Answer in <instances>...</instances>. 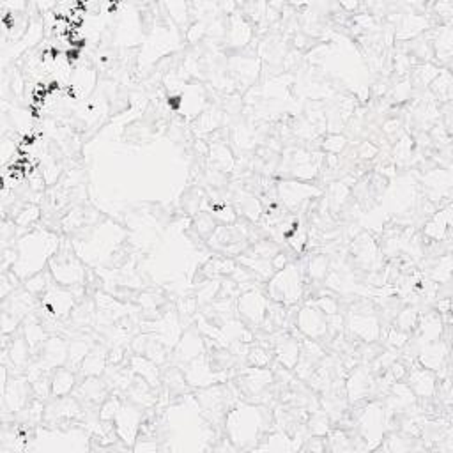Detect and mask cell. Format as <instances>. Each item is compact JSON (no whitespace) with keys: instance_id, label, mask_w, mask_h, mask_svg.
Returning <instances> with one entry per match:
<instances>
[{"instance_id":"11","label":"cell","mask_w":453,"mask_h":453,"mask_svg":"<svg viewBox=\"0 0 453 453\" xmlns=\"http://www.w3.org/2000/svg\"><path fill=\"white\" fill-rule=\"evenodd\" d=\"M434 97L439 100V103H450L452 100V75L450 70H441V73L432 80L430 83Z\"/></svg>"},{"instance_id":"12","label":"cell","mask_w":453,"mask_h":453,"mask_svg":"<svg viewBox=\"0 0 453 453\" xmlns=\"http://www.w3.org/2000/svg\"><path fill=\"white\" fill-rule=\"evenodd\" d=\"M275 361L273 351L267 349V347L260 346V343L252 342L248 351V356H246V365L257 368H270V365Z\"/></svg>"},{"instance_id":"6","label":"cell","mask_w":453,"mask_h":453,"mask_svg":"<svg viewBox=\"0 0 453 453\" xmlns=\"http://www.w3.org/2000/svg\"><path fill=\"white\" fill-rule=\"evenodd\" d=\"M107 354H108L107 343L103 342L94 343L92 349L89 351L85 360H83L82 365H80L78 372L82 374V378H101L108 367Z\"/></svg>"},{"instance_id":"16","label":"cell","mask_w":453,"mask_h":453,"mask_svg":"<svg viewBox=\"0 0 453 453\" xmlns=\"http://www.w3.org/2000/svg\"><path fill=\"white\" fill-rule=\"evenodd\" d=\"M347 147V139L343 135H339V133H331L324 139L322 142V149H324L328 154H340L343 149Z\"/></svg>"},{"instance_id":"3","label":"cell","mask_w":453,"mask_h":453,"mask_svg":"<svg viewBox=\"0 0 453 453\" xmlns=\"http://www.w3.org/2000/svg\"><path fill=\"white\" fill-rule=\"evenodd\" d=\"M270 298L262 292V287L250 289V291L241 292L235 302V310H238V319L250 329H260L264 319H266L267 307H270Z\"/></svg>"},{"instance_id":"1","label":"cell","mask_w":453,"mask_h":453,"mask_svg":"<svg viewBox=\"0 0 453 453\" xmlns=\"http://www.w3.org/2000/svg\"><path fill=\"white\" fill-rule=\"evenodd\" d=\"M277 195L280 198V204L292 215H298L299 209L310 206L311 201L321 198L322 190L315 188L314 184L304 181H280L277 184Z\"/></svg>"},{"instance_id":"8","label":"cell","mask_w":453,"mask_h":453,"mask_svg":"<svg viewBox=\"0 0 453 453\" xmlns=\"http://www.w3.org/2000/svg\"><path fill=\"white\" fill-rule=\"evenodd\" d=\"M52 397H66L75 391L78 386L76 372L68 367H59L52 372Z\"/></svg>"},{"instance_id":"5","label":"cell","mask_w":453,"mask_h":453,"mask_svg":"<svg viewBox=\"0 0 453 453\" xmlns=\"http://www.w3.org/2000/svg\"><path fill=\"white\" fill-rule=\"evenodd\" d=\"M404 379L418 400H434L436 398L437 372L422 367L418 363L407 368V374Z\"/></svg>"},{"instance_id":"15","label":"cell","mask_w":453,"mask_h":453,"mask_svg":"<svg viewBox=\"0 0 453 453\" xmlns=\"http://www.w3.org/2000/svg\"><path fill=\"white\" fill-rule=\"evenodd\" d=\"M411 333H405L402 331V329L395 328V326H391L390 329H388V335H386V342H388V347H391V349H397V351H402L405 347V343L409 342V339H411Z\"/></svg>"},{"instance_id":"9","label":"cell","mask_w":453,"mask_h":453,"mask_svg":"<svg viewBox=\"0 0 453 453\" xmlns=\"http://www.w3.org/2000/svg\"><path fill=\"white\" fill-rule=\"evenodd\" d=\"M304 270H307L304 273L308 275V278H310L311 282L322 284L324 278L328 277L329 271H331V259H329V255H326L324 252H315L307 259Z\"/></svg>"},{"instance_id":"2","label":"cell","mask_w":453,"mask_h":453,"mask_svg":"<svg viewBox=\"0 0 453 453\" xmlns=\"http://www.w3.org/2000/svg\"><path fill=\"white\" fill-rule=\"evenodd\" d=\"M4 372V390H2V411L6 412H20L34 395V388L32 383L25 374L11 375L6 367H2Z\"/></svg>"},{"instance_id":"7","label":"cell","mask_w":453,"mask_h":453,"mask_svg":"<svg viewBox=\"0 0 453 453\" xmlns=\"http://www.w3.org/2000/svg\"><path fill=\"white\" fill-rule=\"evenodd\" d=\"M20 331L21 335L25 336V340H27V343L31 346L32 353H36V351L39 349V347L43 346V343L46 342V340L50 339L48 331L45 329V326H43V322L39 321L38 314H31L28 317L23 319V322H21L20 326Z\"/></svg>"},{"instance_id":"13","label":"cell","mask_w":453,"mask_h":453,"mask_svg":"<svg viewBox=\"0 0 453 453\" xmlns=\"http://www.w3.org/2000/svg\"><path fill=\"white\" fill-rule=\"evenodd\" d=\"M220 122H222V112L218 110H208L202 112L201 117L195 122V132L198 133H209L215 132L220 128Z\"/></svg>"},{"instance_id":"14","label":"cell","mask_w":453,"mask_h":453,"mask_svg":"<svg viewBox=\"0 0 453 453\" xmlns=\"http://www.w3.org/2000/svg\"><path fill=\"white\" fill-rule=\"evenodd\" d=\"M216 227H218V223H216L215 216H213L211 213H198L193 218V228L197 230V234L204 239H208L209 235L215 232Z\"/></svg>"},{"instance_id":"4","label":"cell","mask_w":453,"mask_h":453,"mask_svg":"<svg viewBox=\"0 0 453 453\" xmlns=\"http://www.w3.org/2000/svg\"><path fill=\"white\" fill-rule=\"evenodd\" d=\"M294 328H298L299 335L307 339L317 340L324 346V340L328 339V326H326V315L314 307L311 303H307L303 308L296 311Z\"/></svg>"},{"instance_id":"17","label":"cell","mask_w":453,"mask_h":453,"mask_svg":"<svg viewBox=\"0 0 453 453\" xmlns=\"http://www.w3.org/2000/svg\"><path fill=\"white\" fill-rule=\"evenodd\" d=\"M356 154L360 156L361 159H372L379 154V147L375 146L374 142H371V140H365V142H361L360 146H358Z\"/></svg>"},{"instance_id":"10","label":"cell","mask_w":453,"mask_h":453,"mask_svg":"<svg viewBox=\"0 0 453 453\" xmlns=\"http://www.w3.org/2000/svg\"><path fill=\"white\" fill-rule=\"evenodd\" d=\"M53 277H52V271L48 270V267H45V270L41 271H36L32 277H28L27 280L23 282V287L27 289L31 294L38 296L39 299H41V296L45 294L46 291L50 289V285L53 284Z\"/></svg>"}]
</instances>
